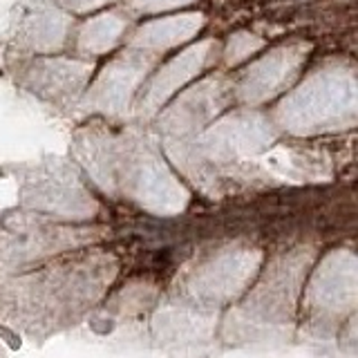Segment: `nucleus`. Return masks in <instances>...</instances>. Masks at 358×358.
<instances>
[{"label":"nucleus","instance_id":"nucleus-1","mask_svg":"<svg viewBox=\"0 0 358 358\" xmlns=\"http://www.w3.org/2000/svg\"><path fill=\"white\" fill-rule=\"evenodd\" d=\"M356 268H354V257H334L316 278V287L313 294L324 302L327 307H345L354 305L356 298Z\"/></svg>","mask_w":358,"mask_h":358},{"label":"nucleus","instance_id":"nucleus-2","mask_svg":"<svg viewBox=\"0 0 358 358\" xmlns=\"http://www.w3.org/2000/svg\"><path fill=\"white\" fill-rule=\"evenodd\" d=\"M253 266H255V257L249 255H235V257H227V260H220L199 278L201 294H210L217 298L235 294V289H240L246 282Z\"/></svg>","mask_w":358,"mask_h":358}]
</instances>
